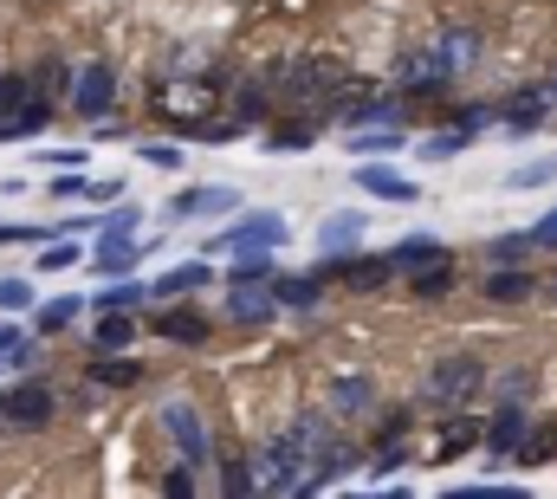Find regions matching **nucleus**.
Here are the masks:
<instances>
[{"label": "nucleus", "instance_id": "obj_38", "mask_svg": "<svg viewBox=\"0 0 557 499\" xmlns=\"http://www.w3.org/2000/svg\"><path fill=\"white\" fill-rule=\"evenodd\" d=\"M545 182H557V156H532L506 175V188H545Z\"/></svg>", "mask_w": 557, "mask_h": 499}, {"label": "nucleus", "instance_id": "obj_16", "mask_svg": "<svg viewBox=\"0 0 557 499\" xmlns=\"http://www.w3.org/2000/svg\"><path fill=\"white\" fill-rule=\"evenodd\" d=\"M480 435H486V422H480L473 409H460V415H434V448H428V461L447 467V461H460L467 448H480Z\"/></svg>", "mask_w": 557, "mask_h": 499}, {"label": "nucleus", "instance_id": "obj_52", "mask_svg": "<svg viewBox=\"0 0 557 499\" xmlns=\"http://www.w3.org/2000/svg\"><path fill=\"white\" fill-rule=\"evenodd\" d=\"M545 299H552V305H557V272H552V279H545Z\"/></svg>", "mask_w": 557, "mask_h": 499}, {"label": "nucleus", "instance_id": "obj_34", "mask_svg": "<svg viewBox=\"0 0 557 499\" xmlns=\"http://www.w3.org/2000/svg\"><path fill=\"white\" fill-rule=\"evenodd\" d=\"M467 143H473V130H460V124H447V130H428V136H421V162H454V156H460V149H467Z\"/></svg>", "mask_w": 557, "mask_h": 499}, {"label": "nucleus", "instance_id": "obj_15", "mask_svg": "<svg viewBox=\"0 0 557 499\" xmlns=\"http://www.w3.org/2000/svg\"><path fill=\"white\" fill-rule=\"evenodd\" d=\"M480 299L486 305H532V299H545V279L532 266H486L480 272Z\"/></svg>", "mask_w": 557, "mask_h": 499}, {"label": "nucleus", "instance_id": "obj_8", "mask_svg": "<svg viewBox=\"0 0 557 499\" xmlns=\"http://www.w3.org/2000/svg\"><path fill=\"white\" fill-rule=\"evenodd\" d=\"M557 118V85H519V92H506L499 98V130L506 136H539V130Z\"/></svg>", "mask_w": 557, "mask_h": 499}, {"label": "nucleus", "instance_id": "obj_31", "mask_svg": "<svg viewBox=\"0 0 557 499\" xmlns=\"http://www.w3.org/2000/svg\"><path fill=\"white\" fill-rule=\"evenodd\" d=\"M143 305H149V285H131V279H111V285L91 299V312H124V318H137Z\"/></svg>", "mask_w": 557, "mask_h": 499}, {"label": "nucleus", "instance_id": "obj_44", "mask_svg": "<svg viewBox=\"0 0 557 499\" xmlns=\"http://www.w3.org/2000/svg\"><path fill=\"white\" fill-rule=\"evenodd\" d=\"M33 162H39V169H59V175H72V169H85V149H33Z\"/></svg>", "mask_w": 557, "mask_h": 499}, {"label": "nucleus", "instance_id": "obj_49", "mask_svg": "<svg viewBox=\"0 0 557 499\" xmlns=\"http://www.w3.org/2000/svg\"><path fill=\"white\" fill-rule=\"evenodd\" d=\"M532 241H539V247H552V253H557V208H545V215L532 221Z\"/></svg>", "mask_w": 557, "mask_h": 499}, {"label": "nucleus", "instance_id": "obj_24", "mask_svg": "<svg viewBox=\"0 0 557 499\" xmlns=\"http://www.w3.org/2000/svg\"><path fill=\"white\" fill-rule=\"evenodd\" d=\"M318 118H278V124H267V156H298V149H311L318 143Z\"/></svg>", "mask_w": 557, "mask_h": 499}, {"label": "nucleus", "instance_id": "obj_18", "mask_svg": "<svg viewBox=\"0 0 557 499\" xmlns=\"http://www.w3.org/2000/svg\"><path fill=\"white\" fill-rule=\"evenodd\" d=\"M221 318H227V325H240V331L273 325V318H278L273 285H234V292H227V305H221Z\"/></svg>", "mask_w": 557, "mask_h": 499}, {"label": "nucleus", "instance_id": "obj_30", "mask_svg": "<svg viewBox=\"0 0 557 499\" xmlns=\"http://www.w3.org/2000/svg\"><path fill=\"white\" fill-rule=\"evenodd\" d=\"M278 279V253H234L227 285H273Z\"/></svg>", "mask_w": 557, "mask_h": 499}, {"label": "nucleus", "instance_id": "obj_2", "mask_svg": "<svg viewBox=\"0 0 557 499\" xmlns=\"http://www.w3.org/2000/svg\"><path fill=\"white\" fill-rule=\"evenodd\" d=\"M149 111L169 130H182V136H201L208 124H221L227 92H221V78H156Z\"/></svg>", "mask_w": 557, "mask_h": 499}, {"label": "nucleus", "instance_id": "obj_28", "mask_svg": "<svg viewBox=\"0 0 557 499\" xmlns=\"http://www.w3.org/2000/svg\"><path fill=\"white\" fill-rule=\"evenodd\" d=\"M454 285H460V266H454V259H441V266H428V272L409 279V299H416V305H441Z\"/></svg>", "mask_w": 557, "mask_h": 499}, {"label": "nucleus", "instance_id": "obj_14", "mask_svg": "<svg viewBox=\"0 0 557 499\" xmlns=\"http://www.w3.org/2000/svg\"><path fill=\"white\" fill-rule=\"evenodd\" d=\"M208 331H214V318L201 312V305H162V312H149V338H162V344H188V351H201L208 344Z\"/></svg>", "mask_w": 557, "mask_h": 499}, {"label": "nucleus", "instance_id": "obj_27", "mask_svg": "<svg viewBox=\"0 0 557 499\" xmlns=\"http://www.w3.org/2000/svg\"><path fill=\"white\" fill-rule=\"evenodd\" d=\"M85 382H91V389H137L143 364L137 357H91V364H85Z\"/></svg>", "mask_w": 557, "mask_h": 499}, {"label": "nucleus", "instance_id": "obj_46", "mask_svg": "<svg viewBox=\"0 0 557 499\" xmlns=\"http://www.w3.org/2000/svg\"><path fill=\"white\" fill-rule=\"evenodd\" d=\"M137 156L149 169H182V143H143Z\"/></svg>", "mask_w": 557, "mask_h": 499}, {"label": "nucleus", "instance_id": "obj_40", "mask_svg": "<svg viewBox=\"0 0 557 499\" xmlns=\"http://www.w3.org/2000/svg\"><path fill=\"white\" fill-rule=\"evenodd\" d=\"M409 467V441H389V448H370V480H389Z\"/></svg>", "mask_w": 557, "mask_h": 499}, {"label": "nucleus", "instance_id": "obj_7", "mask_svg": "<svg viewBox=\"0 0 557 499\" xmlns=\"http://www.w3.org/2000/svg\"><path fill=\"white\" fill-rule=\"evenodd\" d=\"M247 474H253V494H260V499H285V494H292V480L305 474V461H298V448L285 441V428L267 435V441L247 454Z\"/></svg>", "mask_w": 557, "mask_h": 499}, {"label": "nucleus", "instance_id": "obj_10", "mask_svg": "<svg viewBox=\"0 0 557 499\" xmlns=\"http://www.w3.org/2000/svg\"><path fill=\"white\" fill-rule=\"evenodd\" d=\"M324 409H331L337 422H376V409H383L376 376L370 370H337L324 382Z\"/></svg>", "mask_w": 557, "mask_h": 499}, {"label": "nucleus", "instance_id": "obj_17", "mask_svg": "<svg viewBox=\"0 0 557 499\" xmlns=\"http://www.w3.org/2000/svg\"><path fill=\"white\" fill-rule=\"evenodd\" d=\"M214 285V266L208 259H182V266H169L162 279H149V305H175V299H201Z\"/></svg>", "mask_w": 557, "mask_h": 499}, {"label": "nucleus", "instance_id": "obj_4", "mask_svg": "<svg viewBox=\"0 0 557 499\" xmlns=\"http://www.w3.org/2000/svg\"><path fill=\"white\" fill-rule=\"evenodd\" d=\"M65 111H78L85 124H98V118H111L117 111V65L111 59H78L72 65V78H65Z\"/></svg>", "mask_w": 557, "mask_h": 499}, {"label": "nucleus", "instance_id": "obj_33", "mask_svg": "<svg viewBox=\"0 0 557 499\" xmlns=\"http://www.w3.org/2000/svg\"><path fill=\"white\" fill-rule=\"evenodd\" d=\"M532 253H539L532 228H519V234H493V241H486V266H525Z\"/></svg>", "mask_w": 557, "mask_h": 499}, {"label": "nucleus", "instance_id": "obj_32", "mask_svg": "<svg viewBox=\"0 0 557 499\" xmlns=\"http://www.w3.org/2000/svg\"><path fill=\"white\" fill-rule=\"evenodd\" d=\"M416 415H421V409H409V402H396L389 415H376V422H370V448H389V441H409V435H416Z\"/></svg>", "mask_w": 557, "mask_h": 499}, {"label": "nucleus", "instance_id": "obj_1", "mask_svg": "<svg viewBox=\"0 0 557 499\" xmlns=\"http://www.w3.org/2000/svg\"><path fill=\"white\" fill-rule=\"evenodd\" d=\"M486 389H493V364L480 351H441V357H428V370L416 382V409L421 415H460Z\"/></svg>", "mask_w": 557, "mask_h": 499}, {"label": "nucleus", "instance_id": "obj_12", "mask_svg": "<svg viewBox=\"0 0 557 499\" xmlns=\"http://www.w3.org/2000/svg\"><path fill=\"white\" fill-rule=\"evenodd\" d=\"M227 247H240V253H278L285 247V215H234V228L227 234H214L201 253H227Z\"/></svg>", "mask_w": 557, "mask_h": 499}, {"label": "nucleus", "instance_id": "obj_29", "mask_svg": "<svg viewBox=\"0 0 557 499\" xmlns=\"http://www.w3.org/2000/svg\"><path fill=\"white\" fill-rule=\"evenodd\" d=\"M396 149H409L403 130H350V156H357V162H383V156H396Z\"/></svg>", "mask_w": 557, "mask_h": 499}, {"label": "nucleus", "instance_id": "obj_37", "mask_svg": "<svg viewBox=\"0 0 557 499\" xmlns=\"http://www.w3.org/2000/svg\"><path fill=\"white\" fill-rule=\"evenodd\" d=\"M532 389H539V370H532V364L493 370V395H499V402H532Z\"/></svg>", "mask_w": 557, "mask_h": 499}, {"label": "nucleus", "instance_id": "obj_26", "mask_svg": "<svg viewBox=\"0 0 557 499\" xmlns=\"http://www.w3.org/2000/svg\"><path fill=\"white\" fill-rule=\"evenodd\" d=\"M85 305H91V299H78V292H59V299H46V305H39L33 331H39V338H59V331H72V325L85 318Z\"/></svg>", "mask_w": 557, "mask_h": 499}, {"label": "nucleus", "instance_id": "obj_23", "mask_svg": "<svg viewBox=\"0 0 557 499\" xmlns=\"http://www.w3.org/2000/svg\"><path fill=\"white\" fill-rule=\"evenodd\" d=\"M273 299H278V312H318L324 305V279L318 272H278Z\"/></svg>", "mask_w": 557, "mask_h": 499}, {"label": "nucleus", "instance_id": "obj_36", "mask_svg": "<svg viewBox=\"0 0 557 499\" xmlns=\"http://www.w3.org/2000/svg\"><path fill=\"white\" fill-rule=\"evenodd\" d=\"M214 480H221V499H260L253 494V474H247V454H221Z\"/></svg>", "mask_w": 557, "mask_h": 499}, {"label": "nucleus", "instance_id": "obj_47", "mask_svg": "<svg viewBox=\"0 0 557 499\" xmlns=\"http://www.w3.org/2000/svg\"><path fill=\"white\" fill-rule=\"evenodd\" d=\"M26 344H33V338H26L20 325H7V318H0V364H13V357H20Z\"/></svg>", "mask_w": 557, "mask_h": 499}, {"label": "nucleus", "instance_id": "obj_48", "mask_svg": "<svg viewBox=\"0 0 557 499\" xmlns=\"http://www.w3.org/2000/svg\"><path fill=\"white\" fill-rule=\"evenodd\" d=\"M117 195H124V182H117V175H98V182L85 188V202H98V208H104V202H117Z\"/></svg>", "mask_w": 557, "mask_h": 499}, {"label": "nucleus", "instance_id": "obj_19", "mask_svg": "<svg viewBox=\"0 0 557 499\" xmlns=\"http://www.w3.org/2000/svg\"><path fill=\"white\" fill-rule=\"evenodd\" d=\"M143 241L137 234H98V247H91V272H98V279H131V272H137L143 266Z\"/></svg>", "mask_w": 557, "mask_h": 499}, {"label": "nucleus", "instance_id": "obj_51", "mask_svg": "<svg viewBox=\"0 0 557 499\" xmlns=\"http://www.w3.org/2000/svg\"><path fill=\"white\" fill-rule=\"evenodd\" d=\"M344 499H416L409 487H376V494H344Z\"/></svg>", "mask_w": 557, "mask_h": 499}, {"label": "nucleus", "instance_id": "obj_45", "mask_svg": "<svg viewBox=\"0 0 557 499\" xmlns=\"http://www.w3.org/2000/svg\"><path fill=\"white\" fill-rule=\"evenodd\" d=\"M33 305V279H0V312H26Z\"/></svg>", "mask_w": 557, "mask_h": 499}, {"label": "nucleus", "instance_id": "obj_9", "mask_svg": "<svg viewBox=\"0 0 557 499\" xmlns=\"http://www.w3.org/2000/svg\"><path fill=\"white\" fill-rule=\"evenodd\" d=\"M428 46V59H434V72L454 85V78H467L480 59H486V39H480V26H441L434 39H421Z\"/></svg>", "mask_w": 557, "mask_h": 499}, {"label": "nucleus", "instance_id": "obj_21", "mask_svg": "<svg viewBox=\"0 0 557 499\" xmlns=\"http://www.w3.org/2000/svg\"><path fill=\"white\" fill-rule=\"evenodd\" d=\"M441 259H454L441 234H409V241H396V247H389V266H396V279H416V272L441 266Z\"/></svg>", "mask_w": 557, "mask_h": 499}, {"label": "nucleus", "instance_id": "obj_20", "mask_svg": "<svg viewBox=\"0 0 557 499\" xmlns=\"http://www.w3.org/2000/svg\"><path fill=\"white\" fill-rule=\"evenodd\" d=\"M357 188L376 195V202H421L416 175H403V169H389V162H357Z\"/></svg>", "mask_w": 557, "mask_h": 499}, {"label": "nucleus", "instance_id": "obj_3", "mask_svg": "<svg viewBox=\"0 0 557 499\" xmlns=\"http://www.w3.org/2000/svg\"><path fill=\"white\" fill-rule=\"evenodd\" d=\"M156 428L175 441V454H182V467H195V474H214V461H221V448H214V428H208V415L195 409V402H162L156 409Z\"/></svg>", "mask_w": 557, "mask_h": 499}, {"label": "nucleus", "instance_id": "obj_42", "mask_svg": "<svg viewBox=\"0 0 557 499\" xmlns=\"http://www.w3.org/2000/svg\"><path fill=\"white\" fill-rule=\"evenodd\" d=\"M137 221H143V208H131V202H124V208H111V215H91V228H98V234H137Z\"/></svg>", "mask_w": 557, "mask_h": 499}, {"label": "nucleus", "instance_id": "obj_43", "mask_svg": "<svg viewBox=\"0 0 557 499\" xmlns=\"http://www.w3.org/2000/svg\"><path fill=\"white\" fill-rule=\"evenodd\" d=\"M195 480H201V474H195V467H182V461H175V467H169V474H162V499H195Z\"/></svg>", "mask_w": 557, "mask_h": 499}, {"label": "nucleus", "instance_id": "obj_35", "mask_svg": "<svg viewBox=\"0 0 557 499\" xmlns=\"http://www.w3.org/2000/svg\"><path fill=\"white\" fill-rule=\"evenodd\" d=\"M545 461H557V422H532V435L512 454V467H545Z\"/></svg>", "mask_w": 557, "mask_h": 499}, {"label": "nucleus", "instance_id": "obj_39", "mask_svg": "<svg viewBox=\"0 0 557 499\" xmlns=\"http://www.w3.org/2000/svg\"><path fill=\"white\" fill-rule=\"evenodd\" d=\"M78 259H91V247H78V241L65 234V241H52V247L39 253V272H72Z\"/></svg>", "mask_w": 557, "mask_h": 499}, {"label": "nucleus", "instance_id": "obj_6", "mask_svg": "<svg viewBox=\"0 0 557 499\" xmlns=\"http://www.w3.org/2000/svg\"><path fill=\"white\" fill-rule=\"evenodd\" d=\"M318 279L324 285H344V292H383V285H396V266H389V253H324L318 259Z\"/></svg>", "mask_w": 557, "mask_h": 499}, {"label": "nucleus", "instance_id": "obj_22", "mask_svg": "<svg viewBox=\"0 0 557 499\" xmlns=\"http://www.w3.org/2000/svg\"><path fill=\"white\" fill-rule=\"evenodd\" d=\"M137 318H124V312H98L91 318V357H124L131 344H137Z\"/></svg>", "mask_w": 557, "mask_h": 499}, {"label": "nucleus", "instance_id": "obj_25", "mask_svg": "<svg viewBox=\"0 0 557 499\" xmlns=\"http://www.w3.org/2000/svg\"><path fill=\"white\" fill-rule=\"evenodd\" d=\"M363 234H370V221H363L357 208H344V215H331V221L318 228V247L324 253H357L363 247Z\"/></svg>", "mask_w": 557, "mask_h": 499}, {"label": "nucleus", "instance_id": "obj_5", "mask_svg": "<svg viewBox=\"0 0 557 499\" xmlns=\"http://www.w3.org/2000/svg\"><path fill=\"white\" fill-rule=\"evenodd\" d=\"M532 422H539V409H532V402H493V415H486V435H480V454H486V467H512V454L525 448Z\"/></svg>", "mask_w": 557, "mask_h": 499}, {"label": "nucleus", "instance_id": "obj_11", "mask_svg": "<svg viewBox=\"0 0 557 499\" xmlns=\"http://www.w3.org/2000/svg\"><path fill=\"white\" fill-rule=\"evenodd\" d=\"M0 395H7V428H13V435H33V428H46V422L59 415V389L39 382V376L13 382V389H0Z\"/></svg>", "mask_w": 557, "mask_h": 499}, {"label": "nucleus", "instance_id": "obj_41", "mask_svg": "<svg viewBox=\"0 0 557 499\" xmlns=\"http://www.w3.org/2000/svg\"><path fill=\"white\" fill-rule=\"evenodd\" d=\"M441 499H532V487H499V480H480V487H447Z\"/></svg>", "mask_w": 557, "mask_h": 499}, {"label": "nucleus", "instance_id": "obj_53", "mask_svg": "<svg viewBox=\"0 0 557 499\" xmlns=\"http://www.w3.org/2000/svg\"><path fill=\"white\" fill-rule=\"evenodd\" d=\"M0 435H7V395H0Z\"/></svg>", "mask_w": 557, "mask_h": 499}, {"label": "nucleus", "instance_id": "obj_13", "mask_svg": "<svg viewBox=\"0 0 557 499\" xmlns=\"http://www.w3.org/2000/svg\"><path fill=\"white\" fill-rule=\"evenodd\" d=\"M227 215H240V188L227 182H201L169 202V221H227Z\"/></svg>", "mask_w": 557, "mask_h": 499}, {"label": "nucleus", "instance_id": "obj_50", "mask_svg": "<svg viewBox=\"0 0 557 499\" xmlns=\"http://www.w3.org/2000/svg\"><path fill=\"white\" fill-rule=\"evenodd\" d=\"M85 188H91V182H85V175H59V182H52V195H59V202H78V195H85Z\"/></svg>", "mask_w": 557, "mask_h": 499}]
</instances>
